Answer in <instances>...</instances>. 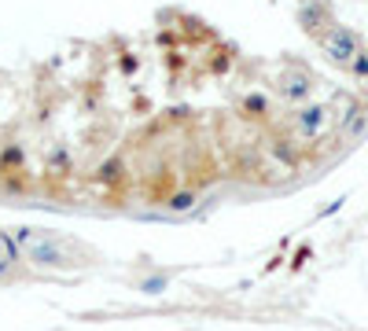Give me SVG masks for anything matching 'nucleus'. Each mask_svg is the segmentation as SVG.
Masks as SVG:
<instances>
[{
    "mask_svg": "<svg viewBox=\"0 0 368 331\" xmlns=\"http://www.w3.org/2000/svg\"><path fill=\"white\" fill-rule=\"evenodd\" d=\"M324 52H328L335 63H354V56H357V37L346 30V26H335L328 37H324Z\"/></svg>",
    "mask_w": 368,
    "mask_h": 331,
    "instance_id": "1",
    "label": "nucleus"
},
{
    "mask_svg": "<svg viewBox=\"0 0 368 331\" xmlns=\"http://www.w3.org/2000/svg\"><path fill=\"white\" fill-rule=\"evenodd\" d=\"M328 115H332L328 107H306V110H302V115H298V129L306 132V137H313V132H320V129H324V122H328Z\"/></svg>",
    "mask_w": 368,
    "mask_h": 331,
    "instance_id": "2",
    "label": "nucleus"
},
{
    "mask_svg": "<svg viewBox=\"0 0 368 331\" xmlns=\"http://www.w3.org/2000/svg\"><path fill=\"white\" fill-rule=\"evenodd\" d=\"M350 66H354V74H361V78H368V52H357V59H354Z\"/></svg>",
    "mask_w": 368,
    "mask_h": 331,
    "instance_id": "3",
    "label": "nucleus"
},
{
    "mask_svg": "<svg viewBox=\"0 0 368 331\" xmlns=\"http://www.w3.org/2000/svg\"><path fill=\"white\" fill-rule=\"evenodd\" d=\"M169 206H173V210H188V206H191V195H173Z\"/></svg>",
    "mask_w": 368,
    "mask_h": 331,
    "instance_id": "4",
    "label": "nucleus"
},
{
    "mask_svg": "<svg viewBox=\"0 0 368 331\" xmlns=\"http://www.w3.org/2000/svg\"><path fill=\"white\" fill-rule=\"evenodd\" d=\"M247 110H251V115H254V110H266V100H262V96H251V100H247Z\"/></svg>",
    "mask_w": 368,
    "mask_h": 331,
    "instance_id": "5",
    "label": "nucleus"
}]
</instances>
